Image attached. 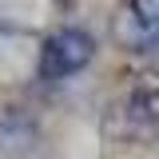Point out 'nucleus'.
<instances>
[{
	"mask_svg": "<svg viewBox=\"0 0 159 159\" xmlns=\"http://www.w3.org/2000/svg\"><path fill=\"white\" fill-rule=\"evenodd\" d=\"M107 135L123 143H155L159 139V88H135L119 99L103 119Z\"/></svg>",
	"mask_w": 159,
	"mask_h": 159,
	"instance_id": "f257e3e1",
	"label": "nucleus"
},
{
	"mask_svg": "<svg viewBox=\"0 0 159 159\" xmlns=\"http://www.w3.org/2000/svg\"><path fill=\"white\" fill-rule=\"evenodd\" d=\"M96 60V40L84 28H60L40 44V80H68Z\"/></svg>",
	"mask_w": 159,
	"mask_h": 159,
	"instance_id": "f03ea898",
	"label": "nucleus"
},
{
	"mask_svg": "<svg viewBox=\"0 0 159 159\" xmlns=\"http://www.w3.org/2000/svg\"><path fill=\"white\" fill-rule=\"evenodd\" d=\"M116 40L127 52H151L159 44V0H131L116 16Z\"/></svg>",
	"mask_w": 159,
	"mask_h": 159,
	"instance_id": "7ed1b4c3",
	"label": "nucleus"
},
{
	"mask_svg": "<svg viewBox=\"0 0 159 159\" xmlns=\"http://www.w3.org/2000/svg\"><path fill=\"white\" fill-rule=\"evenodd\" d=\"M40 147V123L24 107H0V159H32Z\"/></svg>",
	"mask_w": 159,
	"mask_h": 159,
	"instance_id": "20e7f679",
	"label": "nucleus"
}]
</instances>
